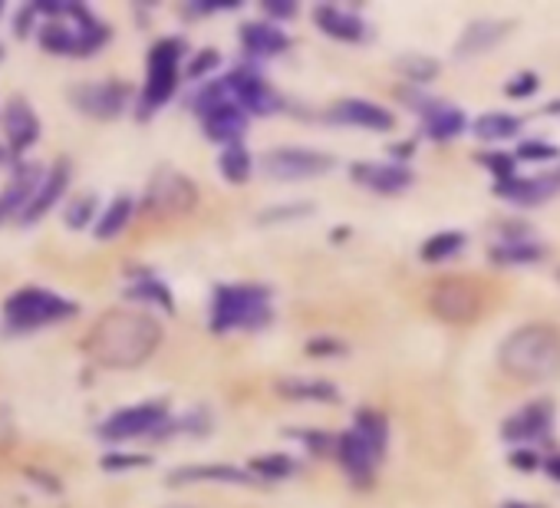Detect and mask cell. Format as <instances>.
Wrapping results in <instances>:
<instances>
[{
    "label": "cell",
    "instance_id": "obj_1",
    "mask_svg": "<svg viewBox=\"0 0 560 508\" xmlns=\"http://www.w3.org/2000/svg\"><path fill=\"white\" fill-rule=\"evenodd\" d=\"M90 354L106 367H139L162 344V327L149 314L113 311L90 334Z\"/></svg>",
    "mask_w": 560,
    "mask_h": 508
},
{
    "label": "cell",
    "instance_id": "obj_2",
    "mask_svg": "<svg viewBox=\"0 0 560 508\" xmlns=\"http://www.w3.org/2000/svg\"><path fill=\"white\" fill-rule=\"evenodd\" d=\"M498 360L517 380H553L560 373V331L550 324H524L504 337Z\"/></svg>",
    "mask_w": 560,
    "mask_h": 508
},
{
    "label": "cell",
    "instance_id": "obj_3",
    "mask_svg": "<svg viewBox=\"0 0 560 508\" xmlns=\"http://www.w3.org/2000/svg\"><path fill=\"white\" fill-rule=\"evenodd\" d=\"M270 324V295L257 285H221L211 298V331H257Z\"/></svg>",
    "mask_w": 560,
    "mask_h": 508
},
{
    "label": "cell",
    "instance_id": "obj_4",
    "mask_svg": "<svg viewBox=\"0 0 560 508\" xmlns=\"http://www.w3.org/2000/svg\"><path fill=\"white\" fill-rule=\"evenodd\" d=\"M109 41V27L83 4H73L67 18L40 27V47L57 57H90Z\"/></svg>",
    "mask_w": 560,
    "mask_h": 508
},
{
    "label": "cell",
    "instance_id": "obj_5",
    "mask_svg": "<svg viewBox=\"0 0 560 508\" xmlns=\"http://www.w3.org/2000/svg\"><path fill=\"white\" fill-rule=\"evenodd\" d=\"M77 311H80L77 301H70V298H63V295H57L50 288H21L4 301L8 331H18V334L70 321Z\"/></svg>",
    "mask_w": 560,
    "mask_h": 508
},
{
    "label": "cell",
    "instance_id": "obj_6",
    "mask_svg": "<svg viewBox=\"0 0 560 508\" xmlns=\"http://www.w3.org/2000/svg\"><path fill=\"white\" fill-rule=\"evenodd\" d=\"M182 57H185V44L175 37L159 41L149 50V64H145V86L139 96V116L149 119L155 109H162L175 90H178V77H182Z\"/></svg>",
    "mask_w": 560,
    "mask_h": 508
},
{
    "label": "cell",
    "instance_id": "obj_7",
    "mask_svg": "<svg viewBox=\"0 0 560 508\" xmlns=\"http://www.w3.org/2000/svg\"><path fill=\"white\" fill-rule=\"evenodd\" d=\"M429 311L445 324H471L485 311V288L471 278H442L429 291Z\"/></svg>",
    "mask_w": 560,
    "mask_h": 508
},
{
    "label": "cell",
    "instance_id": "obj_8",
    "mask_svg": "<svg viewBox=\"0 0 560 508\" xmlns=\"http://www.w3.org/2000/svg\"><path fill=\"white\" fill-rule=\"evenodd\" d=\"M165 423H168V406L162 400H152V403L116 409L109 419H103L100 436L109 442H126V439H139V436H159Z\"/></svg>",
    "mask_w": 560,
    "mask_h": 508
},
{
    "label": "cell",
    "instance_id": "obj_9",
    "mask_svg": "<svg viewBox=\"0 0 560 508\" xmlns=\"http://www.w3.org/2000/svg\"><path fill=\"white\" fill-rule=\"evenodd\" d=\"M218 90H221L224 103H234L247 116H267V113L280 109V96L264 83V77H257L254 70H244V67L221 77Z\"/></svg>",
    "mask_w": 560,
    "mask_h": 508
},
{
    "label": "cell",
    "instance_id": "obj_10",
    "mask_svg": "<svg viewBox=\"0 0 560 508\" xmlns=\"http://www.w3.org/2000/svg\"><path fill=\"white\" fill-rule=\"evenodd\" d=\"M334 169V159L327 152L301 149V146H280L264 155V172L277 182H301L314 178Z\"/></svg>",
    "mask_w": 560,
    "mask_h": 508
},
{
    "label": "cell",
    "instance_id": "obj_11",
    "mask_svg": "<svg viewBox=\"0 0 560 508\" xmlns=\"http://www.w3.org/2000/svg\"><path fill=\"white\" fill-rule=\"evenodd\" d=\"M73 106L83 113V116H93V119H116L126 113L129 100H132V90L119 80H100V83H80L73 93H70Z\"/></svg>",
    "mask_w": 560,
    "mask_h": 508
},
{
    "label": "cell",
    "instance_id": "obj_12",
    "mask_svg": "<svg viewBox=\"0 0 560 508\" xmlns=\"http://www.w3.org/2000/svg\"><path fill=\"white\" fill-rule=\"evenodd\" d=\"M195 201H198V192H195L191 178H185L182 172H172V169H162L152 178L149 195H145V205L162 215H185L195 208Z\"/></svg>",
    "mask_w": 560,
    "mask_h": 508
},
{
    "label": "cell",
    "instance_id": "obj_13",
    "mask_svg": "<svg viewBox=\"0 0 560 508\" xmlns=\"http://www.w3.org/2000/svg\"><path fill=\"white\" fill-rule=\"evenodd\" d=\"M44 169L34 165V162H18V172L11 175V182L0 192V224L11 221L14 215H24L27 205L34 201L40 182H44Z\"/></svg>",
    "mask_w": 560,
    "mask_h": 508
},
{
    "label": "cell",
    "instance_id": "obj_14",
    "mask_svg": "<svg viewBox=\"0 0 560 508\" xmlns=\"http://www.w3.org/2000/svg\"><path fill=\"white\" fill-rule=\"evenodd\" d=\"M4 132H8V149L14 155H24L27 149L37 146L40 139V119L34 113V106L24 96H14L4 109Z\"/></svg>",
    "mask_w": 560,
    "mask_h": 508
},
{
    "label": "cell",
    "instance_id": "obj_15",
    "mask_svg": "<svg viewBox=\"0 0 560 508\" xmlns=\"http://www.w3.org/2000/svg\"><path fill=\"white\" fill-rule=\"evenodd\" d=\"M550 423H553V406L547 400H537L521 413H514L511 419H504L501 436L511 442H537L550 432Z\"/></svg>",
    "mask_w": 560,
    "mask_h": 508
},
{
    "label": "cell",
    "instance_id": "obj_16",
    "mask_svg": "<svg viewBox=\"0 0 560 508\" xmlns=\"http://www.w3.org/2000/svg\"><path fill=\"white\" fill-rule=\"evenodd\" d=\"M70 175H73V169H70V162L67 159H60V162H54L50 169H47V175H44V182H40V188H37V195H34V201L27 205V211L21 215V224H37L60 198H63V192L70 188Z\"/></svg>",
    "mask_w": 560,
    "mask_h": 508
},
{
    "label": "cell",
    "instance_id": "obj_17",
    "mask_svg": "<svg viewBox=\"0 0 560 508\" xmlns=\"http://www.w3.org/2000/svg\"><path fill=\"white\" fill-rule=\"evenodd\" d=\"M201 126L211 142H224V149H228V146H237L241 136L247 132V113L237 109L234 103H221V106L201 113Z\"/></svg>",
    "mask_w": 560,
    "mask_h": 508
},
{
    "label": "cell",
    "instance_id": "obj_18",
    "mask_svg": "<svg viewBox=\"0 0 560 508\" xmlns=\"http://www.w3.org/2000/svg\"><path fill=\"white\" fill-rule=\"evenodd\" d=\"M337 455H340L343 469H347L357 482H370L373 469H376L380 459H383L357 429H350V432H343V436L337 439Z\"/></svg>",
    "mask_w": 560,
    "mask_h": 508
},
{
    "label": "cell",
    "instance_id": "obj_19",
    "mask_svg": "<svg viewBox=\"0 0 560 508\" xmlns=\"http://www.w3.org/2000/svg\"><path fill=\"white\" fill-rule=\"evenodd\" d=\"M330 119L347 123V126L376 129V132L393 129V113H389V109H383L380 103H370V100H340V103L330 109Z\"/></svg>",
    "mask_w": 560,
    "mask_h": 508
},
{
    "label": "cell",
    "instance_id": "obj_20",
    "mask_svg": "<svg viewBox=\"0 0 560 508\" xmlns=\"http://www.w3.org/2000/svg\"><path fill=\"white\" fill-rule=\"evenodd\" d=\"M353 178L373 192H383V195H396V192H406L412 185V172L402 162H393V165L360 162V165H353Z\"/></svg>",
    "mask_w": 560,
    "mask_h": 508
},
{
    "label": "cell",
    "instance_id": "obj_21",
    "mask_svg": "<svg viewBox=\"0 0 560 508\" xmlns=\"http://www.w3.org/2000/svg\"><path fill=\"white\" fill-rule=\"evenodd\" d=\"M314 21H317V27H320L327 37H334V41L357 44V41L366 37V24H363L353 11H343V8H337V4L317 8V11H314Z\"/></svg>",
    "mask_w": 560,
    "mask_h": 508
},
{
    "label": "cell",
    "instance_id": "obj_22",
    "mask_svg": "<svg viewBox=\"0 0 560 508\" xmlns=\"http://www.w3.org/2000/svg\"><path fill=\"white\" fill-rule=\"evenodd\" d=\"M419 113H422V126H425L429 139H435V142L455 139V136H462V129H465V113H462L458 106L429 103V100H425V103L419 106Z\"/></svg>",
    "mask_w": 560,
    "mask_h": 508
},
{
    "label": "cell",
    "instance_id": "obj_23",
    "mask_svg": "<svg viewBox=\"0 0 560 508\" xmlns=\"http://www.w3.org/2000/svg\"><path fill=\"white\" fill-rule=\"evenodd\" d=\"M241 47L250 54V57H257V60H264V57H277V54H284L288 47H291V41H288V34L280 31V27H273V24H244L241 27Z\"/></svg>",
    "mask_w": 560,
    "mask_h": 508
},
{
    "label": "cell",
    "instance_id": "obj_24",
    "mask_svg": "<svg viewBox=\"0 0 560 508\" xmlns=\"http://www.w3.org/2000/svg\"><path fill=\"white\" fill-rule=\"evenodd\" d=\"M185 482H231V485H250L254 475L237 465H182L172 472V485Z\"/></svg>",
    "mask_w": 560,
    "mask_h": 508
},
{
    "label": "cell",
    "instance_id": "obj_25",
    "mask_svg": "<svg viewBox=\"0 0 560 508\" xmlns=\"http://www.w3.org/2000/svg\"><path fill=\"white\" fill-rule=\"evenodd\" d=\"M491 258L498 265H530L544 258V244H537L530 234H504L491 247Z\"/></svg>",
    "mask_w": 560,
    "mask_h": 508
},
{
    "label": "cell",
    "instance_id": "obj_26",
    "mask_svg": "<svg viewBox=\"0 0 560 508\" xmlns=\"http://www.w3.org/2000/svg\"><path fill=\"white\" fill-rule=\"evenodd\" d=\"M132 211H136L132 195H116V198L100 211V221L93 224L96 238H100V241H113L116 234H122V228L132 221Z\"/></svg>",
    "mask_w": 560,
    "mask_h": 508
},
{
    "label": "cell",
    "instance_id": "obj_27",
    "mask_svg": "<svg viewBox=\"0 0 560 508\" xmlns=\"http://www.w3.org/2000/svg\"><path fill=\"white\" fill-rule=\"evenodd\" d=\"M288 400H307V403H337V386L327 380H284L277 386Z\"/></svg>",
    "mask_w": 560,
    "mask_h": 508
},
{
    "label": "cell",
    "instance_id": "obj_28",
    "mask_svg": "<svg viewBox=\"0 0 560 508\" xmlns=\"http://www.w3.org/2000/svg\"><path fill=\"white\" fill-rule=\"evenodd\" d=\"M129 298L132 301H145V304H159L162 311H175L172 291L152 275V272H139L129 285Z\"/></svg>",
    "mask_w": 560,
    "mask_h": 508
},
{
    "label": "cell",
    "instance_id": "obj_29",
    "mask_svg": "<svg viewBox=\"0 0 560 508\" xmlns=\"http://www.w3.org/2000/svg\"><path fill=\"white\" fill-rule=\"evenodd\" d=\"M353 429L380 452V455H386V442H389V423H386V416L380 413V409H360L357 413V419H353Z\"/></svg>",
    "mask_w": 560,
    "mask_h": 508
},
{
    "label": "cell",
    "instance_id": "obj_30",
    "mask_svg": "<svg viewBox=\"0 0 560 508\" xmlns=\"http://www.w3.org/2000/svg\"><path fill=\"white\" fill-rule=\"evenodd\" d=\"M517 132H521V119L511 113H485L475 123V136L485 142H501V139H511Z\"/></svg>",
    "mask_w": 560,
    "mask_h": 508
},
{
    "label": "cell",
    "instance_id": "obj_31",
    "mask_svg": "<svg viewBox=\"0 0 560 508\" xmlns=\"http://www.w3.org/2000/svg\"><path fill=\"white\" fill-rule=\"evenodd\" d=\"M218 169H221V175H224L231 185H241V182H247V178H250L254 159H250V152L237 142V146H228V149L221 152Z\"/></svg>",
    "mask_w": 560,
    "mask_h": 508
},
{
    "label": "cell",
    "instance_id": "obj_32",
    "mask_svg": "<svg viewBox=\"0 0 560 508\" xmlns=\"http://www.w3.org/2000/svg\"><path fill=\"white\" fill-rule=\"evenodd\" d=\"M462 244H465L462 231H439L435 238H429L422 244V258L425 262H445V258H452V254L462 251Z\"/></svg>",
    "mask_w": 560,
    "mask_h": 508
},
{
    "label": "cell",
    "instance_id": "obj_33",
    "mask_svg": "<svg viewBox=\"0 0 560 508\" xmlns=\"http://www.w3.org/2000/svg\"><path fill=\"white\" fill-rule=\"evenodd\" d=\"M63 221L73 228V231H80V228H86V224H96L100 221V198L96 195H77L70 205H67V215H63Z\"/></svg>",
    "mask_w": 560,
    "mask_h": 508
},
{
    "label": "cell",
    "instance_id": "obj_34",
    "mask_svg": "<svg viewBox=\"0 0 560 508\" xmlns=\"http://www.w3.org/2000/svg\"><path fill=\"white\" fill-rule=\"evenodd\" d=\"M501 34H504V27L501 24H471L468 31H465V37H462V54H481V50H488L494 41H501Z\"/></svg>",
    "mask_w": 560,
    "mask_h": 508
},
{
    "label": "cell",
    "instance_id": "obj_35",
    "mask_svg": "<svg viewBox=\"0 0 560 508\" xmlns=\"http://www.w3.org/2000/svg\"><path fill=\"white\" fill-rule=\"evenodd\" d=\"M250 472H257L260 478H288L291 472H298V462L288 455H260L250 462Z\"/></svg>",
    "mask_w": 560,
    "mask_h": 508
},
{
    "label": "cell",
    "instance_id": "obj_36",
    "mask_svg": "<svg viewBox=\"0 0 560 508\" xmlns=\"http://www.w3.org/2000/svg\"><path fill=\"white\" fill-rule=\"evenodd\" d=\"M481 165H485L488 172H494V175H498V182L514 178V159H511V155H504V152H485V155H481Z\"/></svg>",
    "mask_w": 560,
    "mask_h": 508
},
{
    "label": "cell",
    "instance_id": "obj_37",
    "mask_svg": "<svg viewBox=\"0 0 560 508\" xmlns=\"http://www.w3.org/2000/svg\"><path fill=\"white\" fill-rule=\"evenodd\" d=\"M517 159L550 162V159H557V149H553V146H547V142H524V146L517 149Z\"/></svg>",
    "mask_w": 560,
    "mask_h": 508
},
{
    "label": "cell",
    "instance_id": "obj_38",
    "mask_svg": "<svg viewBox=\"0 0 560 508\" xmlns=\"http://www.w3.org/2000/svg\"><path fill=\"white\" fill-rule=\"evenodd\" d=\"M218 67V54L214 50H201L195 60H191V67H188V80H201L208 70H214Z\"/></svg>",
    "mask_w": 560,
    "mask_h": 508
},
{
    "label": "cell",
    "instance_id": "obj_39",
    "mask_svg": "<svg viewBox=\"0 0 560 508\" xmlns=\"http://www.w3.org/2000/svg\"><path fill=\"white\" fill-rule=\"evenodd\" d=\"M534 90H537V77H534V73H521V77H514V80L504 86V93H508V96H514V100L530 96Z\"/></svg>",
    "mask_w": 560,
    "mask_h": 508
},
{
    "label": "cell",
    "instance_id": "obj_40",
    "mask_svg": "<svg viewBox=\"0 0 560 508\" xmlns=\"http://www.w3.org/2000/svg\"><path fill=\"white\" fill-rule=\"evenodd\" d=\"M136 465H149V455H119V452H109L103 459V469H136Z\"/></svg>",
    "mask_w": 560,
    "mask_h": 508
},
{
    "label": "cell",
    "instance_id": "obj_41",
    "mask_svg": "<svg viewBox=\"0 0 560 508\" xmlns=\"http://www.w3.org/2000/svg\"><path fill=\"white\" fill-rule=\"evenodd\" d=\"M406 73L416 80V83H425L439 73V67L432 60H406Z\"/></svg>",
    "mask_w": 560,
    "mask_h": 508
},
{
    "label": "cell",
    "instance_id": "obj_42",
    "mask_svg": "<svg viewBox=\"0 0 560 508\" xmlns=\"http://www.w3.org/2000/svg\"><path fill=\"white\" fill-rule=\"evenodd\" d=\"M264 14L267 18H294L298 14V4H291V0H267Z\"/></svg>",
    "mask_w": 560,
    "mask_h": 508
},
{
    "label": "cell",
    "instance_id": "obj_43",
    "mask_svg": "<svg viewBox=\"0 0 560 508\" xmlns=\"http://www.w3.org/2000/svg\"><path fill=\"white\" fill-rule=\"evenodd\" d=\"M307 354H311V357H330V354H343V344H337V340H311V344H307Z\"/></svg>",
    "mask_w": 560,
    "mask_h": 508
},
{
    "label": "cell",
    "instance_id": "obj_44",
    "mask_svg": "<svg viewBox=\"0 0 560 508\" xmlns=\"http://www.w3.org/2000/svg\"><path fill=\"white\" fill-rule=\"evenodd\" d=\"M37 18H40V14H37V8H34V4H31V8H24V11H21V18L14 21V31H18L21 37H27Z\"/></svg>",
    "mask_w": 560,
    "mask_h": 508
},
{
    "label": "cell",
    "instance_id": "obj_45",
    "mask_svg": "<svg viewBox=\"0 0 560 508\" xmlns=\"http://www.w3.org/2000/svg\"><path fill=\"white\" fill-rule=\"evenodd\" d=\"M511 462L517 469H537L540 465V455L534 449H517V452H511Z\"/></svg>",
    "mask_w": 560,
    "mask_h": 508
},
{
    "label": "cell",
    "instance_id": "obj_46",
    "mask_svg": "<svg viewBox=\"0 0 560 508\" xmlns=\"http://www.w3.org/2000/svg\"><path fill=\"white\" fill-rule=\"evenodd\" d=\"M544 469L550 472V478H557V482H560V452H553V455L544 462Z\"/></svg>",
    "mask_w": 560,
    "mask_h": 508
},
{
    "label": "cell",
    "instance_id": "obj_47",
    "mask_svg": "<svg viewBox=\"0 0 560 508\" xmlns=\"http://www.w3.org/2000/svg\"><path fill=\"white\" fill-rule=\"evenodd\" d=\"M504 508H537V505H524V501H508Z\"/></svg>",
    "mask_w": 560,
    "mask_h": 508
},
{
    "label": "cell",
    "instance_id": "obj_48",
    "mask_svg": "<svg viewBox=\"0 0 560 508\" xmlns=\"http://www.w3.org/2000/svg\"><path fill=\"white\" fill-rule=\"evenodd\" d=\"M8 155H11V149H4V146H0V162H8Z\"/></svg>",
    "mask_w": 560,
    "mask_h": 508
},
{
    "label": "cell",
    "instance_id": "obj_49",
    "mask_svg": "<svg viewBox=\"0 0 560 508\" xmlns=\"http://www.w3.org/2000/svg\"><path fill=\"white\" fill-rule=\"evenodd\" d=\"M0 14H4V4H0Z\"/></svg>",
    "mask_w": 560,
    "mask_h": 508
},
{
    "label": "cell",
    "instance_id": "obj_50",
    "mask_svg": "<svg viewBox=\"0 0 560 508\" xmlns=\"http://www.w3.org/2000/svg\"><path fill=\"white\" fill-rule=\"evenodd\" d=\"M557 278H560V272H557Z\"/></svg>",
    "mask_w": 560,
    "mask_h": 508
}]
</instances>
